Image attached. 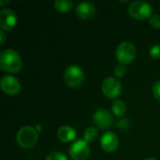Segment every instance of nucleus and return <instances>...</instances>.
<instances>
[{"mask_svg": "<svg viewBox=\"0 0 160 160\" xmlns=\"http://www.w3.org/2000/svg\"><path fill=\"white\" fill-rule=\"evenodd\" d=\"M22 62L19 53L12 49H6L0 52V68L7 73H17L22 69Z\"/></svg>", "mask_w": 160, "mask_h": 160, "instance_id": "f257e3e1", "label": "nucleus"}, {"mask_svg": "<svg viewBox=\"0 0 160 160\" xmlns=\"http://www.w3.org/2000/svg\"><path fill=\"white\" fill-rule=\"evenodd\" d=\"M16 140L20 147L23 149H30L38 142V134L34 128L30 126H25L19 129Z\"/></svg>", "mask_w": 160, "mask_h": 160, "instance_id": "f03ea898", "label": "nucleus"}, {"mask_svg": "<svg viewBox=\"0 0 160 160\" xmlns=\"http://www.w3.org/2000/svg\"><path fill=\"white\" fill-rule=\"evenodd\" d=\"M136 48L133 43L129 41H124L120 43L115 51V56L119 64L124 66L129 65L132 63L136 57Z\"/></svg>", "mask_w": 160, "mask_h": 160, "instance_id": "7ed1b4c3", "label": "nucleus"}, {"mask_svg": "<svg viewBox=\"0 0 160 160\" xmlns=\"http://www.w3.org/2000/svg\"><path fill=\"white\" fill-rule=\"evenodd\" d=\"M128 12L136 20H146L152 16V6L145 1H134L128 6Z\"/></svg>", "mask_w": 160, "mask_h": 160, "instance_id": "20e7f679", "label": "nucleus"}, {"mask_svg": "<svg viewBox=\"0 0 160 160\" xmlns=\"http://www.w3.org/2000/svg\"><path fill=\"white\" fill-rule=\"evenodd\" d=\"M84 79V74L82 69L76 65L69 66L66 68L64 73V81L66 84L70 88L79 87Z\"/></svg>", "mask_w": 160, "mask_h": 160, "instance_id": "39448f33", "label": "nucleus"}, {"mask_svg": "<svg viewBox=\"0 0 160 160\" xmlns=\"http://www.w3.org/2000/svg\"><path fill=\"white\" fill-rule=\"evenodd\" d=\"M90 146L82 139L76 140L69 147V155L72 160H86L90 155Z\"/></svg>", "mask_w": 160, "mask_h": 160, "instance_id": "423d86ee", "label": "nucleus"}, {"mask_svg": "<svg viewBox=\"0 0 160 160\" xmlns=\"http://www.w3.org/2000/svg\"><path fill=\"white\" fill-rule=\"evenodd\" d=\"M101 90L106 98H116L122 92V84L116 78L108 77L103 81Z\"/></svg>", "mask_w": 160, "mask_h": 160, "instance_id": "0eeeda50", "label": "nucleus"}, {"mask_svg": "<svg viewBox=\"0 0 160 160\" xmlns=\"http://www.w3.org/2000/svg\"><path fill=\"white\" fill-rule=\"evenodd\" d=\"M0 86L2 91L8 96H15L21 91V83L12 75H6L1 79Z\"/></svg>", "mask_w": 160, "mask_h": 160, "instance_id": "6e6552de", "label": "nucleus"}, {"mask_svg": "<svg viewBox=\"0 0 160 160\" xmlns=\"http://www.w3.org/2000/svg\"><path fill=\"white\" fill-rule=\"evenodd\" d=\"M93 121L96 127L100 129H107L110 128L113 124V118L112 112L108 110L100 109L94 113Z\"/></svg>", "mask_w": 160, "mask_h": 160, "instance_id": "1a4fd4ad", "label": "nucleus"}, {"mask_svg": "<svg viewBox=\"0 0 160 160\" xmlns=\"http://www.w3.org/2000/svg\"><path fill=\"white\" fill-rule=\"evenodd\" d=\"M75 13L79 19L82 21H89L95 17L97 13V8L91 2H81L76 6Z\"/></svg>", "mask_w": 160, "mask_h": 160, "instance_id": "9d476101", "label": "nucleus"}, {"mask_svg": "<svg viewBox=\"0 0 160 160\" xmlns=\"http://www.w3.org/2000/svg\"><path fill=\"white\" fill-rule=\"evenodd\" d=\"M17 24V16L16 13L9 9L4 8L0 11V27L2 30L10 31Z\"/></svg>", "mask_w": 160, "mask_h": 160, "instance_id": "9b49d317", "label": "nucleus"}, {"mask_svg": "<svg viewBox=\"0 0 160 160\" xmlns=\"http://www.w3.org/2000/svg\"><path fill=\"white\" fill-rule=\"evenodd\" d=\"M119 145V139L117 135L113 132H105L100 139V146L103 151L107 153L114 152Z\"/></svg>", "mask_w": 160, "mask_h": 160, "instance_id": "f8f14e48", "label": "nucleus"}, {"mask_svg": "<svg viewBox=\"0 0 160 160\" xmlns=\"http://www.w3.org/2000/svg\"><path fill=\"white\" fill-rule=\"evenodd\" d=\"M77 136L76 130L70 126H63L57 130V138L62 142H70Z\"/></svg>", "mask_w": 160, "mask_h": 160, "instance_id": "ddd939ff", "label": "nucleus"}, {"mask_svg": "<svg viewBox=\"0 0 160 160\" xmlns=\"http://www.w3.org/2000/svg\"><path fill=\"white\" fill-rule=\"evenodd\" d=\"M54 8L61 13L69 11L73 7V2L70 0H56L53 4Z\"/></svg>", "mask_w": 160, "mask_h": 160, "instance_id": "4468645a", "label": "nucleus"}, {"mask_svg": "<svg viewBox=\"0 0 160 160\" xmlns=\"http://www.w3.org/2000/svg\"><path fill=\"white\" fill-rule=\"evenodd\" d=\"M112 113L116 116H123L127 112V105L124 101L116 99L112 104Z\"/></svg>", "mask_w": 160, "mask_h": 160, "instance_id": "2eb2a0df", "label": "nucleus"}, {"mask_svg": "<svg viewBox=\"0 0 160 160\" xmlns=\"http://www.w3.org/2000/svg\"><path fill=\"white\" fill-rule=\"evenodd\" d=\"M98 137V131L96 128H88L83 133V140L86 142H93Z\"/></svg>", "mask_w": 160, "mask_h": 160, "instance_id": "dca6fc26", "label": "nucleus"}, {"mask_svg": "<svg viewBox=\"0 0 160 160\" xmlns=\"http://www.w3.org/2000/svg\"><path fill=\"white\" fill-rule=\"evenodd\" d=\"M45 160H68V158L65 154L60 152H52L49 154Z\"/></svg>", "mask_w": 160, "mask_h": 160, "instance_id": "f3484780", "label": "nucleus"}, {"mask_svg": "<svg viewBox=\"0 0 160 160\" xmlns=\"http://www.w3.org/2000/svg\"><path fill=\"white\" fill-rule=\"evenodd\" d=\"M149 54L152 58L158 60L160 59V45L159 44H155L153 45L150 50H149Z\"/></svg>", "mask_w": 160, "mask_h": 160, "instance_id": "a211bd4d", "label": "nucleus"}, {"mask_svg": "<svg viewBox=\"0 0 160 160\" xmlns=\"http://www.w3.org/2000/svg\"><path fill=\"white\" fill-rule=\"evenodd\" d=\"M149 24L155 28V29H160V15L154 14L149 18Z\"/></svg>", "mask_w": 160, "mask_h": 160, "instance_id": "6ab92c4d", "label": "nucleus"}, {"mask_svg": "<svg viewBox=\"0 0 160 160\" xmlns=\"http://www.w3.org/2000/svg\"><path fill=\"white\" fill-rule=\"evenodd\" d=\"M127 72V68H126V66L122 65V64H118L115 68H114V74L117 78H122L125 76Z\"/></svg>", "mask_w": 160, "mask_h": 160, "instance_id": "aec40b11", "label": "nucleus"}, {"mask_svg": "<svg viewBox=\"0 0 160 160\" xmlns=\"http://www.w3.org/2000/svg\"><path fill=\"white\" fill-rule=\"evenodd\" d=\"M153 94L154 97L160 102V82H157L153 86Z\"/></svg>", "mask_w": 160, "mask_h": 160, "instance_id": "412c9836", "label": "nucleus"}, {"mask_svg": "<svg viewBox=\"0 0 160 160\" xmlns=\"http://www.w3.org/2000/svg\"><path fill=\"white\" fill-rule=\"evenodd\" d=\"M117 128L119 129H122V130H126L129 128V123L128 121V119H122L120 120L118 123H117Z\"/></svg>", "mask_w": 160, "mask_h": 160, "instance_id": "4be33fe9", "label": "nucleus"}, {"mask_svg": "<svg viewBox=\"0 0 160 160\" xmlns=\"http://www.w3.org/2000/svg\"><path fill=\"white\" fill-rule=\"evenodd\" d=\"M5 41H6V35H5V33H4V31L1 30V31H0V43L3 45V44L5 43Z\"/></svg>", "mask_w": 160, "mask_h": 160, "instance_id": "5701e85b", "label": "nucleus"}, {"mask_svg": "<svg viewBox=\"0 0 160 160\" xmlns=\"http://www.w3.org/2000/svg\"><path fill=\"white\" fill-rule=\"evenodd\" d=\"M9 3H10L9 0H7V1L0 0V6H1V7H5V5H8V4H9Z\"/></svg>", "mask_w": 160, "mask_h": 160, "instance_id": "b1692460", "label": "nucleus"}, {"mask_svg": "<svg viewBox=\"0 0 160 160\" xmlns=\"http://www.w3.org/2000/svg\"><path fill=\"white\" fill-rule=\"evenodd\" d=\"M144 160H158V159H156V158H146V159H144Z\"/></svg>", "mask_w": 160, "mask_h": 160, "instance_id": "393cba45", "label": "nucleus"}]
</instances>
